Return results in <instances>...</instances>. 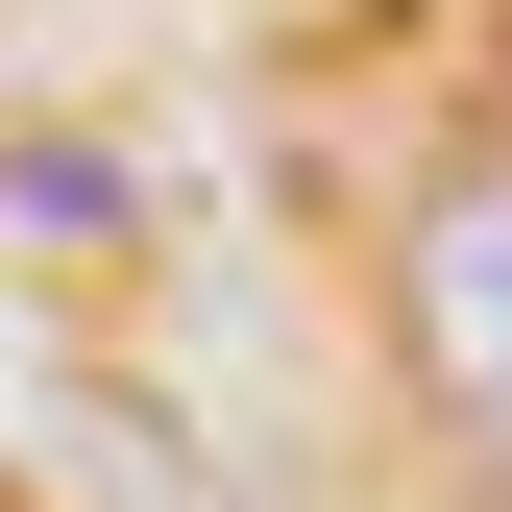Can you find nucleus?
<instances>
[{"label":"nucleus","mask_w":512,"mask_h":512,"mask_svg":"<svg viewBox=\"0 0 512 512\" xmlns=\"http://www.w3.org/2000/svg\"><path fill=\"white\" fill-rule=\"evenodd\" d=\"M391 342H415V391L512 464V171L415 196V244H391Z\"/></svg>","instance_id":"obj_1"}]
</instances>
